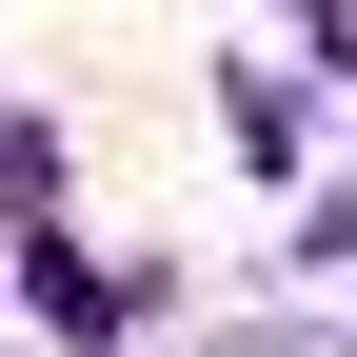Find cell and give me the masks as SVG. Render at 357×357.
I'll use <instances>...</instances> for the list:
<instances>
[]
</instances>
